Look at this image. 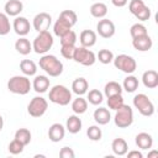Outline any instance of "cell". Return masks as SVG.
<instances>
[{
  "label": "cell",
  "mask_w": 158,
  "mask_h": 158,
  "mask_svg": "<svg viewBox=\"0 0 158 158\" xmlns=\"http://www.w3.org/2000/svg\"><path fill=\"white\" fill-rule=\"evenodd\" d=\"M59 157L60 158H74L75 157V153L74 151L70 148V147H63L60 151H59Z\"/></svg>",
  "instance_id": "7bdbcfd3"
},
{
  "label": "cell",
  "mask_w": 158,
  "mask_h": 158,
  "mask_svg": "<svg viewBox=\"0 0 158 158\" xmlns=\"http://www.w3.org/2000/svg\"><path fill=\"white\" fill-rule=\"evenodd\" d=\"M48 109V102L42 96H35L27 105V112L32 117H41L46 114Z\"/></svg>",
  "instance_id": "30bf717a"
},
{
  "label": "cell",
  "mask_w": 158,
  "mask_h": 158,
  "mask_svg": "<svg viewBox=\"0 0 158 158\" xmlns=\"http://www.w3.org/2000/svg\"><path fill=\"white\" fill-rule=\"evenodd\" d=\"M88 100L86 101H89L91 105H100L101 102H102V100H104V94L100 91V90H98V89H91L89 93H88V98H86Z\"/></svg>",
  "instance_id": "1f68e13d"
},
{
  "label": "cell",
  "mask_w": 158,
  "mask_h": 158,
  "mask_svg": "<svg viewBox=\"0 0 158 158\" xmlns=\"http://www.w3.org/2000/svg\"><path fill=\"white\" fill-rule=\"evenodd\" d=\"M130 35L132 38H136V37H141V36H144V35H148L147 32V27L142 23H135L131 26L130 28Z\"/></svg>",
  "instance_id": "8d00e7d4"
},
{
  "label": "cell",
  "mask_w": 158,
  "mask_h": 158,
  "mask_svg": "<svg viewBox=\"0 0 158 158\" xmlns=\"http://www.w3.org/2000/svg\"><path fill=\"white\" fill-rule=\"evenodd\" d=\"M51 23H52V17L47 12H40L33 17V28L37 32L48 31Z\"/></svg>",
  "instance_id": "7c38bea8"
},
{
  "label": "cell",
  "mask_w": 158,
  "mask_h": 158,
  "mask_svg": "<svg viewBox=\"0 0 158 158\" xmlns=\"http://www.w3.org/2000/svg\"><path fill=\"white\" fill-rule=\"evenodd\" d=\"M115 111H116V114H115L114 121H115V125L117 127L126 128V127H130L132 125V122H133V110H132L131 106L123 104Z\"/></svg>",
  "instance_id": "5b68a950"
},
{
  "label": "cell",
  "mask_w": 158,
  "mask_h": 158,
  "mask_svg": "<svg viewBox=\"0 0 158 158\" xmlns=\"http://www.w3.org/2000/svg\"><path fill=\"white\" fill-rule=\"evenodd\" d=\"M96 58L99 59L100 63L102 64H110L112 60H114V53L110 51V49H100Z\"/></svg>",
  "instance_id": "74e56055"
},
{
  "label": "cell",
  "mask_w": 158,
  "mask_h": 158,
  "mask_svg": "<svg viewBox=\"0 0 158 158\" xmlns=\"http://www.w3.org/2000/svg\"><path fill=\"white\" fill-rule=\"evenodd\" d=\"M112 62H114L115 68L120 69L121 72H123L126 74H132L137 69V63H136L135 58L128 54H118V56L114 57Z\"/></svg>",
  "instance_id": "52a82bcc"
},
{
  "label": "cell",
  "mask_w": 158,
  "mask_h": 158,
  "mask_svg": "<svg viewBox=\"0 0 158 158\" xmlns=\"http://www.w3.org/2000/svg\"><path fill=\"white\" fill-rule=\"evenodd\" d=\"M10 30H11V23L9 16L5 12H0V36L7 35Z\"/></svg>",
  "instance_id": "d590c367"
},
{
  "label": "cell",
  "mask_w": 158,
  "mask_h": 158,
  "mask_svg": "<svg viewBox=\"0 0 158 158\" xmlns=\"http://www.w3.org/2000/svg\"><path fill=\"white\" fill-rule=\"evenodd\" d=\"M81 126H83L81 120L79 118V116H78L77 114H75V115H70V116L67 118V122H65V130H67L69 133L75 135V133L80 132Z\"/></svg>",
  "instance_id": "ffe728a7"
},
{
  "label": "cell",
  "mask_w": 158,
  "mask_h": 158,
  "mask_svg": "<svg viewBox=\"0 0 158 158\" xmlns=\"http://www.w3.org/2000/svg\"><path fill=\"white\" fill-rule=\"evenodd\" d=\"M9 152L11 153V154H20V153H22V151H23V148H25V146L20 142V141H17V139H12L10 143H9Z\"/></svg>",
  "instance_id": "60d3db41"
},
{
  "label": "cell",
  "mask_w": 158,
  "mask_h": 158,
  "mask_svg": "<svg viewBox=\"0 0 158 158\" xmlns=\"http://www.w3.org/2000/svg\"><path fill=\"white\" fill-rule=\"evenodd\" d=\"M53 36L49 33V31H42L38 32V35L35 37L32 43V49L37 54H46L53 46Z\"/></svg>",
  "instance_id": "277c9868"
},
{
  "label": "cell",
  "mask_w": 158,
  "mask_h": 158,
  "mask_svg": "<svg viewBox=\"0 0 158 158\" xmlns=\"http://www.w3.org/2000/svg\"><path fill=\"white\" fill-rule=\"evenodd\" d=\"M49 79L46 77V75H36L33 81H32V88L36 93H40V94H43L48 90L49 88Z\"/></svg>",
  "instance_id": "d6986e66"
},
{
  "label": "cell",
  "mask_w": 158,
  "mask_h": 158,
  "mask_svg": "<svg viewBox=\"0 0 158 158\" xmlns=\"http://www.w3.org/2000/svg\"><path fill=\"white\" fill-rule=\"evenodd\" d=\"M128 10L139 21H147L151 17V9L144 4L143 0H131L128 4Z\"/></svg>",
  "instance_id": "ba28073f"
},
{
  "label": "cell",
  "mask_w": 158,
  "mask_h": 158,
  "mask_svg": "<svg viewBox=\"0 0 158 158\" xmlns=\"http://www.w3.org/2000/svg\"><path fill=\"white\" fill-rule=\"evenodd\" d=\"M12 28L16 32V35H19L20 37H25L26 35H28L31 28L30 21L23 16H16L12 22Z\"/></svg>",
  "instance_id": "4fadbf2b"
},
{
  "label": "cell",
  "mask_w": 158,
  "mask_h": 158,
  "mask_svg": "<svg viewBox=\"0 0 158 158\" xmlns=\"http://www.w3.org/2000/svg\"><path fill=\"white\" fill-rule=\"evenodd\" d=\"M136 144L139 149H151L153 146V138L147 132H139L136 136Z\"/></svg>",
  "instance_id": "7402d4cb"
},
{
  "label": "cell",
  "mask_w": 158,
  "mask_h": 158,
  "mask_svg": "<svg viewBox=\"0 0 158 158\" xmlns=\"http://www.w3.org/2000/svg\"><path fill=\"white\" fill-rule=\"evenodd\" d=\"M75 46L74 44H69V46H62L60 47V54L65 58V59H73L74 52H75Z\"/></svg>",
  "instance_id": "b9f144b4"
},
{
  "label": "cell",
  "mask_w": 158,
  "mask_h": 158,
  "mask_svg": "<svg viewBox=\"0 0 158 158\" xmlns=\"http://www.w3.org/2000/svg\"><path fill=\"white\" fill-rule=\"evenodd\" d=\"M79 41L81 43V47L90 48L96 43V32L93 30H84L79 35Z\"/></svg>",
  "instance_id": "ac0fdd59"
},
{
  "label": "cell",
  "mask_w": 158,
  "mask_h": 158,
  "mask_svg": "<svg viewBox=\"0 0 158 158\" xmlns=\"http://www.w3.org/2000/svg\"><path fill=\"white\" fill-rule=\"evenodd\" d=\"M31 88L32 84L26 75H14L7 81V90L17 95H26Z\"/></svg>",
  "instance_id": "7a4b0ae2"
},
{
  "label": "cell",
  "mask_w": 158,
  "mask_h": 158,
  "mask_svg": "<svg viewBox=\"0 0 158 158\" xmlns=\"http://www.w3.org/2000/svg\"><path fill=\"white\" fill-rule=\"evenodd\" d=\"M142 83L148 89H154L158 86V73L153 69L146 70L142 74Z\"/></svg>",
  "instance_id": "e0dca14e"
},
{
  "label": "cell",
  "mask_w": 158,
  "mask_h": 158,
  "mask_svg": "<svg viewBox=\"0 0 158 158\" xmlns=\"http://www.w3.org/2000/svg\"><path fill=\"white\" fill-rule=\"evenodd\" d=\"M133 106L138 110V112L142 116L149 117V116H152L154 114V105H153V102L143 93L135 95V98H133Z\"/></svg>",
  "instance_id": "8992f818"
},
{
  "label": "cell",
  "mask_w": 158,
  "mask_h": 158,
  "mask_svg": "<svg viewBox=\"0 0 158 158\" xmlns=\"http://www.w3.org/2000/svg\"><path fill=\"white\" fill-rule=\"evenodd\" d=\"M59 17L63 19V20H65L72 27L77 23V20H78V16H77L75 11H73V10H63L59 14Z\"/></svg>",
  "instance_id": "f35d334b"
},
{
  "label": "cell",
  "mask_w": 158,
  "mask_h": 158,
  "mask_svg": "<svg viewBox=\"0 0 158 158\" xmlns=\"http://www.w3.org/2000/svg\"><path fill=\"white\" fill-rule=\"evenodd\" d=\"M123 98H122V94H116V95H111L107 98V106L109 109L111 110H117L121 105H123Z\"/></svg>",
  "instance_id": "836d02e7"
},
{
  "label": "cell",
  "mask_w": 158,
  "mask_h": 158,
  "mask_svg": "<svg viewBox=\"0 0 158 158\" xmlns=\"http://www.w3.org/2000/svg\"><path fill=\"white\" fill-rule=\"evenodd\" d=\"M38 65L49 77H59L63 73V63L53 54H43L40 58Z\"/></svg>",
  "instance_id": "6da1fadb"
},
{
  "label": "cell",
  "mask_w": 158,
  "mask_h": 158,
  "mask_svg": "<svg viewBox=\"0 0 158 158\" xmlns=\"http://www.w3.org/2000/svg\"><path fill=\"white\" fill-rule=\"evenodd\" d=\"M20 69L26 77L36 75L37 73V64L31 59H22L20 62Z\"/></svg>",
  "instance_id": "484cf974"
},
{
  "label": "cell",
  "mask_w": 158,
  "mask_h": 158,
  "mask_svg": "<svg viewBox=\"0 0 158 158\" xmlns=\"http://www.w3.org/2000/svg\"><path fill=\"white\" fill-rule=\"evenodd\" d=\"M89 89V83L85 78H77L72 83V91L77 94L78 96H81L88 93Z\"/></svg>",
  "instance_id": "44dd1931"
},
{
  "label": "cell",
  "mask_w": 158,
  "mask_h": 158,
  "mask_svg": "<svg viewBox=\"0 0 158 158\" xmlns=\"http://www.w3.org/2000/svg\"><path fill=\"white\" fill-rule=\"evenodd\" d=\"M154 157H158V151H152L148 153V158H154Z\"/></svg>",
  "instance_id": "bcb514c9"
},
{
  "label": "cell",
  "mask_w": 158,
  "mask_h": 158,
  "mask_svg": "<svg viewBox=\"0 0 158 158\" xmlns=\"http://www.w3.org/2000/svg\"><path fill=\"white\" fill-rule=\"evenodd\" d=\"M4 10H5V14L7 16H15L16 17L22 12L23 4L20 0H9V1H6Z\"/></svg>",
  "instance_id": "2e32d148"
},
{
  "label": "cell",
  "mask_w": 158,
  "mask_h": 158,
  "mask_svg": "<svg viewBox=\"0 0 158 158\" xmlns=\"http://www.w3.org/2000/svg\"><path fill=\"white\" fill-rule=\"evenodd\" d=\"M2 127H4V118H2V116L0 115V131L2 130Z\"/></svg>",
  "instance_id": "7dc6e473"
},
{
  "label": "cell",
  "mask_w": 158,
  "mask_h": 158,
  "mask_svg": "<svg viewBox=\"0 0 158 158\" xmlns=\"http://www.w3.org/2000/svg\"><path fill=\"white\" fill-rule=\"evenodd\" d=\"M65 136V127L60 123H53L48 128V138L52 142H60Z\"/></svg>",
  "instance_id": "9a60e30c"
},
{
  "label": "cell",
  "mask_w": 158,
  "mask_h": 158,
  "mask_svg": "<svg viewBox=\"0 0 158 158\" xmlns=\"http://www.w3.org/2000/svg\"><path fill=\"white\" fill-rule=\"evenodd\" d=\"M116 94H122V85L118 84L117 81H109L105 84L104 88V95L106 98L111 96V95H116Z\"/></svg>",
  "instance_id": "4dcf8cb0"
},
{
  "label": "cell",
  "mask_w": 158,
  "mask_h": 158,
  "mask_svg": "<svg viewBox=\"0 0 158 158\" xmlns=\"http://www.w3.org/2000/svg\"><path fill=\"white\" fill-rule=\"evenodd\" d=\"M138 88V79L132 75V74H128L125 79H123V83H122V90H126L127 93H133L136 91Z\"/></svg>",
  "instance_id": "f546056e"
},
{
  "label": "cell",
  "mask_w": 158,
  "mask_h": 158,
  "mask_svg": "<svg viewBox=\"0 0 158 158\" xmlns=\"http://www.w3.org/2000/svg\"><path fill=\"white\" fill-rule=\"evenodd\" d=\"M127 157L128 158H142L143 157V154H142V152H139V151H127Z\"/></svg>",
  "instance_id": "ee69618b"
},
{
  "label": "cell",
  "mask_w": 158,
  "mask_h": 158,
  "mask_svg": "<svg viewBox=\"0 0 158 158\" xmlns=\"http://www.w3.org/2000/svg\"><path fill=\"white\" fill-rule=\"evenodd\" d=\"M86 136L90 141H100L101 139V136H102V132H101V128L98 126V125H93V126H89L88 130H86Z\"/></svg>",
  "instance_id": "e575fe53"
},
{
  "label": "cell",
  "mask_w": 158,
  "mask_h": 158,
  "mask_svg": "<svg viewBox=\"0 0 158 158\" xmlns=\"http://www.w3.org/2000/svg\"><path fill=\"white\" fill-rule=\"evenodd\" d=\"M93 117L98 125H106L111 120V114L106 107H99L94 111Z\"/></svg>",
  "instance_id": "603a6c76"
},
{
  "label": "cell",
  "mask_w": 158,
  "mask_h": 158,
  "mask_svg": "<svg viewBox=\"0 0 158 158\" xmlns=\"http://www.w3.org/2000/svg\"><path fill=\"white\" fill-rule=\"evenodd\" d=\"M112 5L116 6V7H123L125 5H127L128 0H111Z\"/></svg>",
  "instance_id": "f6af8a7d"
},
{
  "label": "cell",
  "mask_w": 158,
  "mask_h": 158,
  "mask_svg": "<svg viewBox=\"0 0 158 158\" xmlns=\"http://www.w3.org/2000/svg\"><path fill=\"white\" fill-rule=\"evenodd\" d=\"M60 38V46H69V44H74L75 46V42H77V33L70 30L69 32H67L65 35H63Z\"/></svg>",
  "instance_id": "ab89813d"
},
{
  "label": "cell",
  "mask_w": 158,
  "mask_h": 158,
  "mask_svg": "<svg viewBox=\"0 0 158 158\" xmlns=\"http://www.w3.org/2000/svg\"><path fill=\"white\" fill-rule=\"evenodd\" d=\"M132 46H133L135 49H137L139 52H147L152 48L153 42H152V38L148 35H144V36H141V37L132 38Z\"/></svg>",
  "instance_id": "5bb4252c"
},
{
  "label": "cell",
  "mask_w": 158,
  "mask_h": 158,
  "mask_svg": "<svg viewBox=\"0 0 158 158\" xmlns=\"http://www.w3.org/2000/svg\"><path fill=\"white\" fill-rule=\"evenodd\" d=\"M115 31H116L115 25L109 19L104 17V19L99 20V22L96 23V32L102 38H111L115 35Z\"/></svg>",
  "instance_id": "8fae6325"
},
{
  "label": "cell",
  "mask_w": 158,
  "mask_h": 158,
  "mask_svg": "<svg viewBox=\"0 0 158 158\" xmlns=\"http://www.w3.org/2000/svg\"><path fill=\"white\" fill-rule=\"evenodd\" d=\"M90 14L93 17L104 19L107 14V6L104 2H95L90 6Z\"/></svg>",
  "instance_id": "83f0119b"
},
{
  "label": "cell",
  "mask_w": 158,
  "mask_h": 158,
  "mask_svg": "<svg viewBox=\"0 0 158 158\" xmlns=\"http://www.w3.org/2000/svg\"><path fill=\"white\" fill-rule=\"evenodd\" d=\"M72 30V26L65 21V20H63V19H60V17H58V20L54 22V25H53V32H54V35L56 36H58V37H62L63 35H65L67 32H69Z\"/></svg>",
  "instance_id": "4316f807"
},
{
  "label": "cell",
  "mask_w": 158,
  "mask_h": 158,
  "mask_svg": "<svg viewBox=\"0 0 158 158\" xmlns=\"http://www.w3.org/2000/svg\"><path fill=\"white\" fill-rule=\"evenodd\" d=\"M31 137H32L31 136V132L27 128H19L15 132V139L20 141L23 146H27L31 142Z\"/></svg>",
  "instance_id": "d6a6232c"
},
{
  "label": "cell",
  "mask_w": 158,
  "mask_h": 158,
  "mask_svg": "<svg viewBox=\"0 0 158 158\" xmlns=\"http://www.w3.org/2000/svg\"><path fill=\"white\" fill-rule=\"evenodd\" d=\"M48 99L53 104L65 106L72 101V91L64 85H54L52 89H49Z\"/></svg>",
  "instance_id": "3957f363"
},
{
  "label": "cell",
  "mask_w": 158,
  "mask_h": 158,
  "mask_svg": "<svg viewBox=\"0 0 158 158\" xmlns=\"http://www.w3.org/2000/svg\"><path fill=\"white\" fill-rule=\"evenodd\" d=\"M73 60L81 64V65L90 67L95 63L96 56L93 51L88 49L86 47H77L75 52H74V56H73Z\"/></svg>",
  "instance_id": "9c48e42d"
},
{
  "label": "cell",
  "mask_w": 158,
  "mask_h": 158,
  "mask_svg": "<svg viewBox=\"0 0 158 158\" xmlns=\"http://www.w3.org/2000/svg\"><path fill=\"white\" fill-rule=\"evenodd\" d=\"M15 49L22 54V56H27L31 53L32 51V43L26 38V37H20L16 42H15Z\"/></svg>",
  "instance_id": "d4e9b609"
},
{
  "label": "cell",
  "mask_w": 158,
  "mask_h": 158,
  "mask_svg": "<svg viewBox=\"0 0 158 158\" xmlns=\"http://www.w3.org/2000/svg\"><path fill=\"white\" fill-rule=\"evenodd\" d=\"M111 149H112L114 154H116V156H125L127 153V151H128V144L123 138L117 137V138H115L112 141Z\"/></svg>",
  "instance_id": "cb8c5ba5"
},
{
  "label": "cell",
  "mask_w": 158,
  "mask_h": 158,
  "mask_svg": "<svg viewBox=\"0 0 158 158\" xmlns=\"http://www.w3.org/2000/svg\"><path fill=\"white\" fill-rule=\"evenodd\" d=\"M72 110L77 115L84 114L88 110V101H86V99H84L81 96H78L77 99H74L72 101Z\"/></svg>",
  "instance_id": "f1b7e54d"
}]
</instances>
